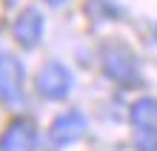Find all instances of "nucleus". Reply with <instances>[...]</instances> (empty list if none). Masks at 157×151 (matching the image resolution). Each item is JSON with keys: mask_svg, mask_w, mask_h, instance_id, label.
I'll list each match as a JSON object with an SVG mask.
<instances>
[{"mask_svg": "<svg viewBox=\"0 0 157 151\" xmlns=\"http://www.w3.org/2000/svg\"><path fill=\"white\" fill-rule=\"evenodd\" d=\"M128 120L134 128H157V100L154 97H140L128 108Z\"/></svg>", "mask_w": 157, "mask_h": 151, "instance_id": "0eeeda50", "label": "nucleus"}, {"mask_svg": "<svg viewBox=\"0 0 157 151\" xmlns=\"http://www.w3.org/2000/svg\"><path fill=\"white\" fill-rule=\"evenodd\" d=\"M86 14L94 23H103V20H117L120 9L112 3V0H89V3H86Z\"/></svg>", "mask_w": 157, "mask_h": 151, "instance_id": "6e6552de", "label": "nucleus"}, {"mask_svg": "<svg viewBox=\"0 0 157 151\" xmlns=\"http://www.w3.org/2000/svg\"><path fill=\"white\" fill-rule=\"evenodd\" d=\"M86 131H89L86 114L77 111V108H71V111H63L60 117L52 120V126H49V143L57 145V148H66V145H75L77 140H83Z\"/></svg>", "mask_w": 157, "mask_h": 151, "instance_id": "20e7f679", "label": "nucleus"}, {"mask_svg": "<svg viewBox=\"0 0 157 151\" xmlns=\"http://www.w3.org/2000/svg\"><path fill=\"white\" fill-rule=\"evenodd\" d=\"M134 148L137 151H157V128H137Z\"/></svg>", "mask_w": 157, "mask_h": 151, "instance_id": "1a4fd4ad", "label": "nucleus"}, {"mask_svg": "<svg viewBox=\"0 0 157 151\" xmlns=\"http://www.w3.org/2000/svg\"><path fill=\"white\" fill-rule=\"evenodd\" d=\"M43 32H46V17L40 9H23L20 14L14 17V23H12V34H14V40L23 46V49H37L40 40H43Z\"/></svg>", "mask_w": 157, "mask_h": 151, "instance_id": "39448f33", "label": "nucleus"}, {"mask_svg": "<svg viewBox=\"0 0 157 151\" xmlns=\"http://www.w3.org/2000/svg\"><path fill=\"white\" fill-rule=\"evenodd\" d=\"M46 3H49V6H54V9H57V6H66V0H46Z\"/></svg>", "mask_w": 157, "mask_h": 151, "instance_id": "9d476101", "label": "nucleus"}, {"mask_svg": "<svg viewBox=\"0 0 157 151\" xmlns=\"http://www.w3.org/2000/svg\"><path fill=\"white\" fill-rule=\"evenodd\" d=\"M34 89L43 100H52V103H60L66 100L71 89H75V74H71L63 63L57 60H49L40 66L37 77H34Z\"/></svg>", "mask_w": 157, "mask_h": 151, "instance_id": "f03ea898", "label": "nucleus"}, {"mask_svg": "<svg viewBox=\"0 0 157 151\" xmlns=\"http://www.w3.org/2000/svg\"><path fill=\"white\" fill-rule=\"evenodd\" d=\"M37 148V126L29 117H17L0 134V151H34Z\"/></svg>", "mask_w": 157, "mask_h": 151, "instance_id": "423d86ee", "label": "nucleus"}, {"mask_svg": "<svg viewBox=\"0 0 157 151\" xmlns=\"http://www.w3.org/2000/svg\"><path fill=\"white\" fill-rule=\"evenodd\" d=\"M100 66L109 80L120 83L123 89H134L140 86V63H137L134 51L126 43H106L100 51Z\"/></svg>", "mask_w": 157, "mask_h": 151, "instance_id": "f257e3e1", "label": "nucleus"}, {"mask_svg": "<svg viewBox=\"0 0 157 151\" xmlns=\"http://www.w3.org/2000/svg\"><path fill=\"white\" fill-rule=\"evenodd\" d=\"M23 83H26V71H23L20 57L0 49V103L9 108H20L23 106Z\"/></svg>", "mask_w": 157, "mask_h": 151, "instance_id": "7ed1b4c3", "label": "nucleus"}]
</instances>
